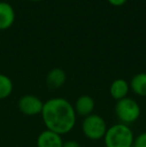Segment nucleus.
Instances as JSON below:
<instances>
[{"label":"nucleus","instance_id":"5","mask_svg":"<svg viewBox=\"0 0 146 147\" xmlns=\"http://www.w3.org/2000/svg\"><path fill=\"white\" fill-rule=\"evenodd\" d=\"M43 101L38 96L33 94H25L19 98L17 107L25 116H37L41 114L43 108Z\"/></svg>","mask_w":146,"mask_h":147},{"label":"nucleus","instance_id":"1","mask_svg":"<svg viewBox=\"0 0 146 147\" xmlns=\"http://www.w3.org/2000/svg\"><path fill=\"white\" fill-rule=\"evenodd\" d=\"M40 115L45 128L61 136L70 133L77 120L73 104L63 97H53L45 101Z\"/></svg>","mask_w":146,"mask_h":147},{"label":"nucleus","instance_id":"7","mask_svg":"<svg viewBox=\"0 0 146 147\" xmlns=\"http://www.w3.org/2000/svg\"><path fill=\"white\" fill-rule=\"evenodd\" d=\"M62 136L50 130H43L36 138V147H62Z\"/></svg>","mask_w":146,"mask_h":147},{"label":"nucleus","instance_id":"8","mask_svg":"<svg viewBox=\"0 0 146 147\" xmlns=\"http://www.w3.org/2000/svg\"><path fill=\"white\" fill-rule=\"evenodd\" d=\"M67 80L66 72L62 68H52L46 75V85L49 89L56 90V89L61 88L65 84Z\"/></svg>","mask_w":146,"mask_h":147},{"label":"nucleus","instance_id":"2","mask_svg":"<svg viewBox=\"0 0 146 147\" xmlns=\"http://www.w3.org/2000/svg\"><path fill=\"white\" fill-rule=\"evenodd\" d=\"M134 138L130 126L118 122L107 128L103 141L105 147H133Z\"/></svg>","mask_w":146,"mask_h":147},{"label":"nucleus","instance_id":"11","mask_svg":"<svg viewBox=\"0 0 146 147\" xmlns=\"http://www.w3.org/2000/svg\"><path fill=\"white\" fill-rule=\"evenodd\" d=\"M130 90L139 97H146V72L137 73L129 82Z\"/></svg>","mask_w":146,"mask_h":147},{"label":"nucleus","instance_id":"13","mask_svg":"<svg viewBox=\"0 0 146 147\" xmlns=\"http://www.w3.org/2000/svg\"><path fill=\"white\" fill-rule=\"evenodd\" d=\"M133 147H146V131L135 136Z\"/></svg>","mask_w":146,"mask_h":147},{"label":"nucleus","instance_id":"6","mask_svg":"<svg viewBox=\"0 0 146 147\" xmlns=\"http://www.w3.org/2000/svg\"><path fill=\"white\" fill-rule=\"evenodd\" d=\"M74 110L77 116L80 117H86L88 115L94 113V109H95V101H94L93 97L87 94L80 95L77 99H76L75 103L73 104Z\"/></svg>","mask_w":146,"mask_h":147},{"label":"nucleus","instance_id":"12","mask_svg":"<svg viewBox=\"0 0 146 147\" xmlns=\"http://www.w3.org/2000/svg\"><path fill=\"white\" fill-rule=\"evenodd\" d=\"M13 91V82L5 74L0 73V100L8 98Z\"/></svg>","mask_w":146,"mask_h":147},{"label":"nucleus","instance_id":"16","mask_svg":"<svg viewBox=\"0 0 146 147\" xmlns=\"http://www.w3.org/2000/svg\"><path fill=\"white\" fill-rule=\"evenodd\" d=\"M27 1H30V2H40V1H43V0H27Z\"/></svg>","mask_w":146,"mask_h":147},{"label":"nucleus","instance_id":"10","mask_svg":"<svg viewBox=\"0 0 146 147\" xmlns=\"http://www.w3.org/2000/svg\"><path fill=\"white\" fill-rule=\"evenodd\" d=\"M129 91H130L129 82H127L123 78H117L113 80L109 86V94L111 98L115 101L121 100L127 97Z\"/></svg>","mask_w":146,"mask_h":147},{"label":"nucleus","instance_id":"15","mask_svg":"<svg viewBox=\"0 0 146 147\" xmlns=\"http://www.w3.org/2000/svg\"><path fill=\"white\" fill-rule=\"evenodd\" d=\"M107 2L112 6H115V7H120V6H123L125 3H126L127 0H107Z\"/></svg>","mask_w":146,"mask_h":147},{"label":"nucleus","instance_id":"9","mask_svg":"<svg viewBox=\"0 0 146 147\" xmlns=\"http://www.w3.org/2000/svg\"><path fill=\"white\" fill-rule=\"evenodd\" d=\"M15 21V11L11 4L0 1V30H6Z\"/></svg>","mask_w":146,"mask_h":147},{"label":"nucleus","instance_id":"3","mask_svg":"<svg viewBox=\"0 0 146 147\" xmlns=\"http://www.w3.org/2000/svg\"><path fill=\"white\" fill-rule=\"evenodd\" d=\"M114 113L120 123L130 126V124H133L139 119L141 115V108L135 99L127 96L116 101Z\"/></svg>","mask_w":146,"mask_h":147},{"label":"nucleus","instance_id":"14","mask_svg":"<svg viewBox=\"0 0 146 147\" xmlns=\"http://www.w3.org/2000/svg\"><path fill=\"white\" fill-rule=\"evenodd\" d=\"M62 147H82V146L78 141L71 139V140H67V141L63 142Z\"/></svg>","mask_w":146,"mask_h":147},{"label":"nucleus","instance_id":"4","mask_svg":"<svg viewBox=\"0 0 146 147\" xmlns=\"http://www.w3.org/2000/svg\"><path fill=\"white\" fill-rule=\"evenodd\" d=\"M107 123L99 114L92 113L84 117L81 122V131L83 135L91 141H99L103 139L107 131Z\"/></svg>","mask_w":146,"mask_h":147}]
</instances>
